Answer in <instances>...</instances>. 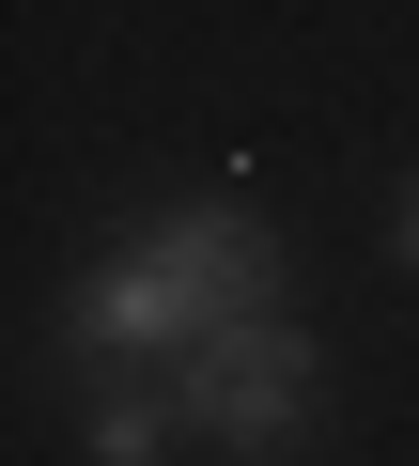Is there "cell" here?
Returning <instances> with one entry per match:
<instances>
[{
  "instance_id": "1",
  "label": "cell",
  "mask_w": 419,
  "mask_h": 466,
  "mask_svg": "<svg viewBox=\"0 0 419 466\" xmlns=\"http://www.w3.org/2000/svg\"><path fill=\"white\" fill-rule=\"evenodd\" d=\"M264 296H280V233L249 202H186L78 280V342L94 358H186L218 311H264Z\"/></svg>"
},
{
  "instance_id": "2",
  "label": "cell",
  "mask_w": 419,
  "mask_h": 466,
  "mask_svg": "<svg viewBox=\"0 0 419 466\" xmlns=\"http://www.w3.org/2000/svg\"><path fill=\"white\" fill-rule=\"evenodd\" d=\"M171 389H186V435H218V451H295V420H311V327L264 296V311H218L186 358H171Z\"/></svg>"
},
{
  "instance_id": "3",
  "label": "cell",
  "mask_w": 419,
  "mask_h": 466,
  "mask_svg": "<svg viewBox=\"0 0 419 466\" xmlns=\"http://www.w3.org/2000/svg\"><path fill=\"white\" fill-rule=\"evenodd\" d=\"M78 435H94V466H155V451L186 435V389H171V373H109V389L78 404Z\"/></svg>"
},
{
  "instance_id": "4",
  "label": "cell",
  "mask_w": 419,
  "mask_h": 466,
  "mask_svg": "<svg viewBox=\"0 0 419 466\" xmlns=\"http://www.w3.org/2000/svg\"><path fill=\"white\" fill-rule=\"evenodd\" d=\"M388 249H404V280H419V171L388 187Z\"/></svg>"
}]
</instances>
